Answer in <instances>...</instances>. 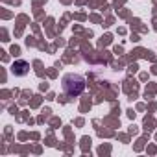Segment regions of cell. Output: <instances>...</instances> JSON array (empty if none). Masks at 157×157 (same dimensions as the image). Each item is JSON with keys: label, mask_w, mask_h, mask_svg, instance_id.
Instances as JSON below:
<instances>
[{"label": "cell", "mask_w": 157, "mask_h": 157, "mask_svg": "<svg viewBox=\"0 0 157 157\" xmlns=\"http://www.w3.org/2000/svg\"><path fill=\"white\" fill-rule=\"evenodd\" d=\"M61 89L68 98L80 96L85 91V78L82 74H65L61 80Z\"/></svg>", "instance_id": "obj_1"}, {"label": "cell", "mask_w": 157, "mask_h": 157, "mask_svg": "<svg viewBox=\"0 0 157 157\" xmlns=\"http://www.w3.org/2000/svg\"><path fill=\"white\" fill-rule=\"evenodd\" d=\"M11 72H13L15 76H26V74L30 72V63L24 61V59H17V61L13 63V67H11Z\"/></svg>", "instance_id": "obj_2"}]
</instances>
